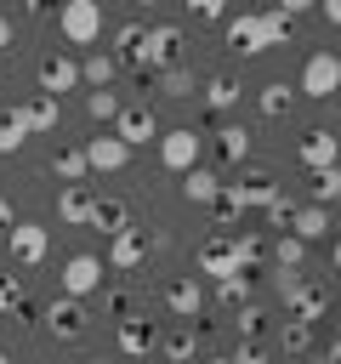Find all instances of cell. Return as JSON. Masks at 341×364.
<instances>
[{
    "label": "cell",
    "mask_w": 341,
    "mask_h": 364,
    "mask_svg": "<svg viewBox=\"0 0 341 364\" xmlns=\"http://www.w3.org/2000/svg\"><path fill=\"white\" fill-rule=\"evenodd\" d=\"M290 40V17L284 11H239L227 17V46L239 57H256V51H273Z\"/></svg>",
    "instance_id": "cell-1"
},
{
    "label": "cell",
    "mask_w": 341,
    "mask_h": 364,
    "mask_svg": "<svg viewBox=\"0 0 341 364\" xmlns=\"http://www.w3.org/2000/svg\"><path fill=\"white\" fill-rule=\"evenodd\" d=\"M136 63H142L148 74H165V68H176V63H182V28H176V23H148Z\"/></svg>",
    "instance_id": "cell-2"
},
{
    "label": "cell",
    "mask_w": 341,
    "mask_h": 364,
    "mask_svg": "<svg viewBox=\"0 0 341 364\" xmlns=\"http://www.w3.org/2000/svg\"><path fill=\"white\" fill-rule=\"evenodd\" d=\"M57 34H63L68 46H97V40H102V6H97V0H68V6L57 11Z\"/></svg>",
    "instance_id": "cell-3"
},
{
    "label": "cell",
    "mask_w": 341,
    "mask_h": 364,
    "mask_svg": "<svg viewBox=\"0 0 341 364\" xmlns=\"http://www.w3.org/2000/svg\"><path fill=\"white\" fill-rule=\"evenodd\" d=\"M335 91H341V63H335V51H313V57L301 63V97L330 102Z\"/></svg>",
    "instance_id": "cell-4"
},
{
    "label": "cell",
    "mask_w": 341,
    "mask_h": 364,
    "mask_svg": "<svg viewBox=\"0 0 341 364\" xmlns=\"http://www.w3.org/2000/svg\"><path fill=\"white\" fill-rule=\"evenodd\" d=\"M199 154H205V136L193 131V125H176V131H159V159H165V171H193L199 165Z\"/></svg>",
    "instance_id": "cell-5"
},
{
    "label": "cell",
    "mask_w": 341,
    "mask_h": 364,
    "mask_svg": "<svg viewBox=\"0 0 341 364\" xmlns=\"http://www.w3.org/2000/svg\"><path fill=\"white\" fill-rule=\"evenodd\" d=\"M102 256H91V250H80V256H68L63 262V296H74V301H85L91 290H102Z\"/></svg>",
    "instance_id": "cell-6"
},
{
    "label": "cell",
    "mask_w": 341,
    "mask_h": 364,
    "mask_svg": "<svg viewBox=\"0 0 341 364\" xmlns=\"http://www.w3.org/2000/svg\"><path fill=\"white\" fill-rule=\"evenodd\" d=\"M11 262H23V267H40L45 256H51V228H40V222H11Z\"/></svg>",
    "instance_id": "cell-7"
},
{
    "label": "cell",
    "mask_w": 341,
    "mask_h": 364,
    "mask_svg": "<svg viewBox=\"0 0 341 364\" xmlns=\"http://www.w3.org/2000/svg\"><path fill=\"white\" fill-rule=\"evenodd\" d=\"M142 262H148V239H142V228H119V233L108 239L102 267H108V273H131V267H142Z\"/></svg>",
    "instance_id": "cell-8"
},
{
    "label": "cell",
    "mask_w": 341,
    "mask_h": 364,
    "mask_svg": "<svg viewBox=\"0 0 341 364\" xmlns=\"http://www.w3.org/2000/svg\"><path fill=\"white\" fill-rule=\"evenodd\" d=\"M296 154H301V165H307V171H330V165L341 159V136H335L330 125H313V131L296 142Z\"/></svg>",
    "instance_id": "cell-9"
},
{
    "label": "cell",
    "mask_w": 341,
    "mask_h": 364,
    "mask_svg": "<svg viewBox=\"0 0 341 364\" xmlns=\"http://www.w3.org/2000/svg\"><path fill=\"white\" fill-rule=\"evenodd\" d=\"M193 267H199V273H210V279H227V273H244V267H239V250H233V239H227V233H216V239H205V245L193 250Z\"/></svg>",
    "instance_id": "cell-10"
},
{
    "label": "cell",
    "mask_w": 341,
    "mask_h": 364,
    "mask_svg": "<svg viewBox=\"0 0 341 364\" xmlns=\"http://www.w3.org/2000/svg\"><path fill=\"white\" fill-rule=\"evenodd\" d=\"M330 313V290L324 284H313V279H301L290 296H284V318H301V324H318Z\"/></svg>",
    "instance_id": "cell-11"
},
{
    "label": "cell",
    "mask_w": 341,
    "mask_h": 364,
    "mask_svg": "<svg viewBox=\"0 0 341 364\" xmlns=\"http://www.w3.org/2000/svg\"><path fill=\"white\" fill-rule=\"evenodd\" d=\"M63 91H80V63L74 57H40V97H57L63 102Z\"/></svg>",
    "instance_id": "cell-12"
},
{
    "label": "cell",
    "mask_w": 341,
    "mask_h": 364,
    "mask_svg": "<svg viewBox=\"0 0 341 364\" xmlns=\"http://www.w3.org/2000/svg\"><path fill=\"white\" fill-rule=\"evenodd\" d=\"M114 136H119L125 148H142V142H153V136H159V119H153V108H148V102H136V108H119V119H114Z\"/></svg>",
    "instance_id": "cell-13"
},
{
    "label": "cell",
    "mask_w": 341,
    "mask_h": 364,
    "mask_svg": "<svg viewBox=\"0 0 341 364\" xmlns=\"http://www.w3.org/2000/svg\"><path fill=\"white\" fill-rule=\"evenodd\" d=\"M85 165H91V171H125V165H131V148H125L114 131H102V136L85 142Z\"/></svg>",
    "instance_id": "cell-14"
},
{
    "label": "cell",
    "mask_w": 341,
    "mask_h": 364,
    "mask_svg": "<svg viewBox=\"0 0 341 364\" xmlns=\"http://www.w3.org/2000/svg\"><path fill=\"white\" fill-rule=\"evenodd\" d=\"M91 205H97V193H91L85 182H80V188H63V193H57V222H63V228H85V222H91Z\"/></svg>",
    "instance_id": "cell-15"
},
{
    "label": "cell",
    "mask_w": 341,
    "mask_h": 364,
    "mask_svg": "<svg viewBox=\"0 0 341 364\" xmlns=\"http://www.w3.org/2000/svg\"><path fill=\"white\" fill-rule=\"evenodd\" d=\"M45 324H51V336H63V341H68V336H80V330H85V307H80L74 296H57V301L45 307Z\"/></svg>",
    "instance_id": "cell-16"
},
{
    "label": "cell",
    "mask_w": 341,
    "mask_h": 364,
    "mask_svg": "<svg viewBox=\"0 0 341 364\" xmlns=\"http://www.w3.org/2000/svg\"><path fill=\"white\" fill-rule=\"evenodd\" d=\"M11 114L23 119V131H57V114H63V108H57V97H28V102H17Z\"/></svg>",
    "instance_id": "cell-17"
},
{
    "label": "cell",
    "mask_w": 341,
    "mask_h": 364,
    "mask_svg": "<svg viewBox=\"0 0 341 364\" xmlns=\"http://www.w3.org/2000/svg\"><path fill=\"white\" fill-rule=\"evenodd\" d=\"M165 307H170L176 318H193V313L205 307V290H199V279H170V284H165Z\"/></svg>",
    "instance_id": "cell-18"
},
{
    "label": "cell",
    "mask_w": 341,
    "mask_h": 364,
    "mask_svg": "<svg viewBox=\"0 0 341 364\" xmlns=\"http://www.w3.org/2000/svg\"><path fill=\"white\" fill-rule=\"evenodd\" d=\"M119 353L142 364V358L153 353V324H148V318H119Z\"/></svg>",
    "instance_id": "cell-19"
},
{
    "label": "cell",
    "mask_w": 341,
    "mask_h": 364,
    "mask_svg": "<svg viewBox=\"0 0 341 364\" xmlns=\"http://www.w3.org/2000/svg\"><path fill=\"white\" fill-rule=\"evenodd\" d=\"M216 193H222V176H216V171L193 165V171L182 176V199H188V205H216Z\"/></svg>",
    "instance_id": "cell-20"
},
{
    "label": "cell",
    "mask_w": 341,
    "mask_h": 364,
    "mask_svg": "<svg viewBox=\"0 0 341 364\" xmlns=\"http://www.w3.org/2000/svg\"><path fill=\"white\" fill-rule=\"evenodd\" d=\"M114 74H119V57H114V51H91V57L80 63V80H85L91 91H108Z\"/></svg>",
    "instance_id": "cell-21"
},
{
    "label": "cell",
    "mask_w": 341,
    "mask_h": 364,
    "mask_svg": "<svg viewBox=\"0 0 341 364\" xmlns=\"http://www.w3.org/2000/svg\"><path fill=\"white\" fill-rule=\"evenodd\" d=\"M330 233V210H318V205H307V210H296L290 216V239H301V245H313V239H324Z\"/></svg>",
    "instance_id": "cell-22"
},
{
    "label": "cell",
    "mask_w": 341,
    "mask_h": 364,
    "mask_svg": "<svg viewBox=\"0 0 341 364\" xmlns=\"http://www.w3.org/2000/svg\"><path fill=\"white\" fill-rule=\"evenodd\" d=\"M256 102H261V114H267V119H284V114H290V102H296V91H290L284 80H267V85L256 91Z\"/></svg>",
    "instance_id": "cell-23"
},
{
    "label": "cell",
    "mask_w": 341,
    "mask_h": 364,
    "mask_svg": "<svg viewBox=\"0 0 341 364\" xmlns=\"http://www.w3.org/2000/svg\"><path fill=\"white\" fill-rule=\"evenodd\" d=\"M51 171L68 182V188H80L85 176H91V165H85V148H57V159H51Z\"/></svg>",
    "instance_id": "cell-24"
},
{
    "label": "cell",
    "mask_w": 341,
    "mask_h": 364,
    "mask_svg": "<svg viewBox=\"0 0 341 364\" xmlns=\"http://www.w3.org/2000/svg\"><path fill=\"white\" fill-rule=\"evenodd\" d=\"M85 228H102V233L114 239L119 228H131V216H125V205H119V199H97V205H91V222H85Z\"/></svg>",
    "instance_id": "cell-25"
},
{
    "label": "cell",
    "mask_w": 341,
    "mask_h": 364,
    "mask_svg": "<svg viewBox=\"0 0 341 364\" xmlns=\"http://www.w3.org/2000/svg\"><path fill=\"white\" fill-rule=\"evenodd\" d=\"M205 102H210L216 114H227V108L239 102V80H233V74H210V80H205Z\"/></svg>",
    "instance_id": "cell-26"
},
{
    "label": "cell",
    "mask_w": 341,
    "mask_h": 364,
    "mask_svg": "<svg viewBox=\"0 0 341 364\" xmlns=\"http://www.w3.org/2000/svg\"><path fill=\"white\" fill-rule=\"evenodd\" d=\"M216 154H222L227 165H239V159L250 154V131H244V125H222V131H216Z\"/></svg>",
    "instance_id": "cell-27"
},
{
    "label": "cell",
    "mask_w": 341,
    "mask_h": 364,
    "mask_svg": "<svg viewBox=\"0 0 341 364\" xmlns=\"http://www.w3.org/2000/svg\"><path fill=\"white\" fill-rule=\"evenodd\" d=\"M313 205H318V210L341 205V165H330V171H313Z\"/></svg>",
    "instance_id": "cell-28"
},
{
    "label": "cell",
    "mask_w": 341,
    "mask_h": 364,
    "mask_svg": "<svg viewBox=\"0 0 341 364\" xmlns=\"http://www.w3.org/2000/svg\"><path fill=\"white\" fill-rule=\"evenodd\" d=\"M239 199H244V210H267L278 199V188H273V176H250V182H239Z\"/></svg>",
    "instance_id": "cell-29"
},
{
    "label": "cell",
    "mask_w": 341,
    "mask_h": 364,
    "mask_svg": "<svg viewBox=\"0 0 341 364\" xmlns=\"http://www.w3.org/2000/svg\"><path fill=\"white\" fill-rule=\"evenodd\" d=\"M142 34H148V23H125V28H114V57H119V63H136Z\"/></svg>",
    "instance_id": "cell-30"
},
{
    "label": "cell",
    "mask_w": 341,
    "mask_h": 364,
    "mask_svg": "<svg viewBox=\"0 0 341 364\" xmlns=\"http://www.w3.org/2000/svg\"><path fill=\"white\" fill-rule=\"evenodd\" d=\"M210 210H216V222H222V228H233V222L244 216V199H239V182H222V193H216V205H210Z\"/></svg>",
    "instance_id": "cell-31"
},
{
    "label": "cell",
    "mask_w": 341,
    "mask_h": 364,
    "mask_svg": "<svg viewBox=\"0 0 341 364\" xmlns=\"http://www.w3.org/2000/svg\"><path fill=\"white\" fill-rule=\"evenodd\" d=\"M273 262H278V273H296V267L307 262V245H301V239H290V233H278V245H273Z\"/></svg>",
    "instance_id": "cell-32"
},
{
    "label": "cell",
    "mask_w": 341,
    "mask_h": 364,
    "mask_svg": "<svg viewBox=\"0 0 341 364\" xmlns=\"http://www.w3.org/2000/svg\"><path fill=\"white\" fill-rule=\"evenodd\" d=\"M85 114H91V119H102V125H108V119H119V91H85Z\"/></svg>",
    "instance_id": "cell-33"
},
{
    "label": "cell",
    "mask_w": 341,
    "mask_h": 364,
    "mask_svg": "<svg viewBox=\"0 0 341 364\" xmlns=\"http://www.w3.org/2000/svg\"><path fill=\"white\" fill-rule=\"evenodd\" d=\"M278 347H284V353H307V347H313V324H301V318H284V330H278Z\"/></svg>",
    "instance_id": "cell-34"
},
{
    "label": "cell",
    "mask_w": 341,
    "mask_h": 364,
    "mask_svg": "<svg viewBox=\"0 0 341 364\" xmlns=\"http://www.w3.org/2000/svg\"><path fill=\"white\" fill-rule=\"evenodd\" d=\"M193 353H199L193 330H170V336H165V364H188Z\"/></svg>",
    "instance_id": "cell-35"
},
{
    "label": "cell",
    "mask_w": 341,
    "mask_h": 364,
    "mask_svg": "<svg viewBox=\"0 0 341 364\" xmlns=\"http://www.w3.org/2000/svg\"><path fill=\"white\" fill-rule=\"evenodd\" d=\"M153 80H159V91H165V97H193V74H188L182 63H176V68H165V74H153Z\"/></svg>",
    "instance_id": "cell-36"
},
{
    "label": "cell",
    "mask_w": 341,
    "mask_h": 364,
    "mask_svg": "<svg viewBox=\"0 0 341 364\" xmlns=\"http://www.w3.org/2000/svg\"><path fill=\"white\" fill-rule=\"evenodd\" d=\"M267 336V313L261 307H239V341H261Z\"/></svg>",
    "instance_id": "cell-37"
},
{
    "label": "cell",
    "mask_w": 341,
    "mask_h": 364,
    "mask_svg": "<svg viewBox=\"0 0 341 364\" xmlns=\"http://www.w3.org/2000/svg\"><path fill=\"white\" fill-rule=\"evenodd\" d=\"M216 296L233 307V301H244L250 296V273H227V279H216Z\"/></svg>",
    "instance_id": "cell-38"
},
{
    "label": "cell",
    "mask_w": 341,
    "mask_h": 364,
    "mask_svg": "<svg viewBox=\"0 0 341 364\" xmlns=\"http://www.w3.org/2000/svg\"><path fill=\"white\" fill-rule=\"evenodd\" d=\"M23 136H28V131H23V119H17V114H0V154H17V148H23Z\"/></svg>",
    "instance_id": "cell-39"
},
{
    "label": "cell",
    "mask_w": 341,
    "mask_h": 364,
    "mask_svg": "<svg viewBox=\"0 0 341 364\" xmlns=\"http://www.w3.org/2000/svg\"><path fill=\"white\" fill-rule=\"evenodd\" d=\"M17 307H23V279L0 273V313H17Z\"/></svg>",
    "instance_id": "cell-40"
},
{
    "label": "cell",
    "mask_w": 341,
    "mask_h": 364,
    "mask_svg": "<svg viewBox=\"0 0 341 364\" xmlns=\"http://www.w3.org/2000/svg\"><path fill=\"white\" fill-rule=\"evenodd\" d=\"M233 250H239V267H244V273L261 262V239H256V233H239V239H233Z\"/></svg>",
    "instance_id": "cell-41"
},
{
    "label": "cell",
    "mask_w": 341,
    "mask_h": 364,
    "mask_svg": "<svg viewBox=\"0 0 341 364\" xmlns=\"http://www.w3.org/2000/svg\"><path fill=\"white\" fill-rule=\"evenodd\" d=\"M290 216H296V205H290V199L278 193V199L267 205V228H278V233H290Z\"/></svg>",
    "instance_id": "cell-42"
},
{
    "label": "cell",
    "mask_w": 341,
    "mask_h": 364,
    "mask_svg": "<svg viewBox=\"0 0 341 364\" xmlns=\"http://www.w3.org/2000/svg\"><path fill=\"white\" fill-rule=\"evenodd\" d=\"M227 364H267V347H261V341H239Z\"/></svg>",
    "instance_id": "cell-43"
},
{
    "label": "cell",
    "mask_w": 341,
    "mask_h": 364,
    "mask_svg": "<svg viewBox=\"0 0 341 364\" xmlns=\"http://www.w3.org/2000/svg\"><path fill=\"white\" fill-rule=\"evenodd\" d=\"M193 17H205V23H216V17H222V0H199V6H193Z\"/></svg>",
    "instance_id": "cell-44"
},
{
    "label": "cell",
    "mask_w": 341,
    "mask_h": 364,
    "mask_svg": "<svg viewBox=\"0 0 341 364\" xmlns=\"http://www.w3.org/2000/svg\"><path fill=\"white\" fill-rule=\"evenodd\" d=\"M324 23H330V28H341V0H324Z\"/></svg>",
    "instance_id": "cell-45"
},
{
    "label": "cell",
    "mask_w": 341,
    "mask_h": 364,
    "mask_svg": "<svg viewBox=\"0 0 341 364\" xmlns=\"http://www.w3.org/2000/svg\"><path fill=\"white\" fill-rule=\"evenodd\" d=\"M11 222H17L11 216V199H0V233H11Z\"/></svg>",
    "instance_id": "cell-46"
},
{
    "label": "cell",
    "mask_w": 341,
    "mask_h": 364,
    "mask_svg": "<svg viewBox=\"0 0 341 364\" xmlns=\"http://www.w3.org/2000/svg\"><path fill=\"white\" fill-rule=\"evenodd\" d=\"M11 51V17H0V57Z\"/></svg>",
    "instance_id": "cell-47"
},
{
    "label": "cell",
    "mask_w": 341,
    "mask_h": 364,
    "mask_svg": "<svg viewBox=\"0 0 341 364\" xmlns=\"http://www.w3.org/2000/svg\"><path fill=\"white\" fill-rule=\"evenodd\" d=\"M330 267H335V273H341V239H335V245H330Z\"/></svg>",
    "instance_id": "cell-48"
},
{
    "label": "cell",
    "mask_w": 341,
    "mask_h": 364,
    "mask_svg": "<svg viewBox=\"0 0 341 364\" xmlns=\"http://www.w3.org/2000/svg\"><path fill=\"white\" fill-rule=\"evenodd\" d=\"M324 364H341V341H330V353H324Z\"/></svg>",
    "instance_id": "cell-49"
},
{
    "label": "cell",
    "mask_w": 341,
    "mask_h": 364,
    "mask_svg": "<svg viewBox=\"0 0 341 364\" xmlns=\"http://www.w3.org/2000/svg\"><path fill=\"white\" fill-rule=\"evenodd\" d=\"M91 364H108V358H91Z\"/></svg>",
    "instance_id": "cell-50"
},
{
    "label": "cell",
    "mask_w": 341,
    "mask_h": 364,
    "mask_svg": "<svg viewBox=\"0 0 341 364\" xmlns=\"http://www.w3.org/2000/svg\"><path fill=\"white\" fill-rule=\"evenodd\" d=\"M307 364H324V358H307Z\"/></svg>",
    "instance_id": "cell-51"
},
{
    "label": "cell",
    "mask_w": 341,
    "mask_h": 364,
    "mask_svg": "<svg viewBox=\"0 0 341 364\" xmlns=\"http://www.w3.org/2000/svg\"><path fill=\"white\" fill-rule=\"evenodd\" d=\"M0 364H11V358H6V353H0Z\"/></svg>",
    "instance_id": "cell-52"
},
{
    "label": "cell",
    "mask_w": 341,
    "mask_h": 364,
    "mask_svg": "<svg viewBox=\"0 0 341 364\" xmlns=\"http://www.w3.org/2000/svg\"><path fill=\"white\" fill-rule=\"evenodd\" d=\"M335 63H341V51H335Z\"/></svg>",
    "instance_id": "cell-53"
},
{
    "label": "cell",
    "mask_w": 341,
    "mask_h": 364,
    "mask_svg": "<svg viewBox=\"0 0 341 364\" xmlns=\"http://www.w3.org/2000/svg\"><path fill=\"white\" fill-rule=\"evenodd\" d=\"M142 364H153V358H142Z\"/></svg>",
    "instance_id": "cell-54"
}]
</instances>
